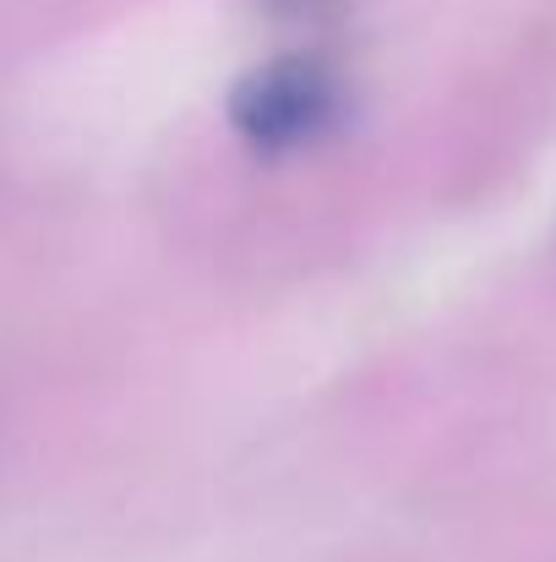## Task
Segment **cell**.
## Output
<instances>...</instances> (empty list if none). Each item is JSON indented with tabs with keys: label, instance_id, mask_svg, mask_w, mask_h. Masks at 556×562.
<instances>
[{
	"label": "cell",
	"instance_id": "1",
	"mask_svg": "<svg viewBox=\"0 0 556 562\" xmlns=\"http://www.w3.org/2000/svg\"><path fill=\"white\" fill-rule=\"evenodd\" d=\"M350 121V82L333 60L290 49L251 66L229 88V126L257 159H295L339 137Z\"/></svg>",
	"mask_w": 556,
	"mask_h": 562
}]
</instances>
